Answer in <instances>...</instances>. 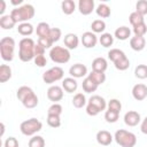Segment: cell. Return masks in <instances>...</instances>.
<instances>
[{
  "instance_id": "15",
  "label": "cell",
  "mask_w": 147,
  "mask_h": 147,
  "mask_svg": "<svg viewBox=\"0 0 147 147\" xmlns=\"http://www.w3.org/2000/svg\"><path fill=\"white\" fill-rule=\"evenodd\" d=\"M63 42H64L65 48H68V49H76L78 47L79 39H78L77 34H75V33H68V34L64 36Z\"/></svg>"
},
{
  "instance_id": "38",
  "label": "cell",
  "mask_w": 147,
  "mask_h": 147,
  "mask_svg": "<svg viewBox=\"0 0 147 147\" xmlns=\"http://www.w3.org/2000/svg\"><path fill=\"white\" fill-rule=\"evenodd\" d=\"M132 31H133L134 36H137V37H144L146 34V32H147V25H146L145 22L144 23H140L138 25H134L133 29H132Z\"/></svg>"
},
{
  "instance_id": "18",
  "label": "cell",
  "mask_w": 147,
  "mask_h": 147,
  "mask_svg": "<svg viewBox=\"0 0 147 147\" xmlns=\"http://www.w3.org/2000/svg\"><path fill=\"white\" fill-rule=\"evenodd\" d=\"M130 46H131V48L133 51L140 52V51H142L145 48L146 40H145L144 37H137V36H134V37L130 38Z\"/></svg>"
},
{
  "instance_id": "19",
  "label": "cell",
  "mask_w": 147,
  "mask_h": 147,
  "mask_svg": "<svg viewBox=\"0 0 147 147\" xmlns=\"http://www.w3.org/2000/svg\"><path fill=\"white\" fill-rule=\"evenodd\" d=\"M114 36H115L118 40L124 41V40H126V39H129V38L131 37V30H130V28H127V26H125V25H122V26H119V28H117V29L115 30Z\"/></svg>"
},
{
  "instance_id": "39",
  "label": "cell",
  "mask_w": 147,
  "mask_h": 147,
  "mask_svg": "<svg viewBox=\"0 0 147 147\" xmlns=\"http://www.w3.org/2000/svg\"><path fill=\"white\" fill-rule=\"evenodd\" d=\"M61 36H62L61 29H59V28H51V31H49V33H48L47 37H48V38L52 40V42L54 44V42H56V41L60 40Z\"/></svg>"
},
{
  "instance_id": "20",
  "label": "cell",
  "mask_w": 147,
  "mask_h": 147,
  "mask_svg": "<svg viewBox=\"0 0 147 147\" xmlns=\"http://www.w3.org/2000/svg\"><path fill=\"white\" fill-rule=\"evenodd\" d=\"M87 102L91 103V105H93V106H95L100 111H102V110H105V109L107 108V102H106V100H105L102 96H100V95H92V96L88 99Z\"/></svg>"
},
{
  "instance_id": "29",
  "label": "cell",
  "mask_w": 147,
  "mask_h": 147,
  "mask_svg": "<svg viewBox=\"0 0 147 147\" xmlns=\"http://www.w3.org/2000/svg\"><path fill=\"white\" fill-rule=\"evenodd\" d=\"M38 96H37V94L36 93H32L31 95H29L26 99H24L23 101H22V105L25 107V108H28V109H32V108H34V107H37L38 106Z\"/></svg>"
},
{
  "instance_id": "37",
  "label": "cell",
  "mask_w": 147,
  "mask_h": 147,
  "mask_svg": "<svg viewBox=\"0 0 147 147\" xmlns=\"http://www.w3.org/2000/svg\"><path fill=\"white\" fill-rule=\"evenodd\" d=\"M29 147H45V139L41 136H33L29 140Z\"/></svg>"
},
{
  "instance_id": "51",
  "label": "cell",
  "mask_w": 147,
  "mask_h": 147,
  "mask_svg": "<svg viewBox=\"0 0 147 147\" xmlns=\"http://www.w3.org/2000/svg\"><path fill=\"white\" fill-rule=\"evenodd\" d=\"M140 131H141L144 134H147V116L141 121V124H140Z\"/></svg>"
},
{
  "instance_id": "31",
  "label": "cell",
  "mask_w": 147,
  "mask_h": 147,
  "mask_svg": "<svg viewBox=\"0 0 147 147\" xmlns=\"http://www.w3.org/2000/svg\"><path fill=\"white\" fill-rule=\"evenodd\" d=\"M72 105L76 108H83L84 106H86L87 101H86L85 95L83 93H76L72 98Z\"/></svg>"
},
{
  "instance_id": "1",
  "label": "cell",
  "mask_w": 147,
  "mask_h": 147,
  "mask_svg": "<svg viewBox=\"0 0 147 147\" xmlns=\"http://www.w3.org/2000/svg\"><path fill=\"white\" fill-rule=\"evenodd\" d=\"M34 46L36 42L33 39L25 37L20 40L18 42V57L22 62H29L34 59Z\"/></svg>"
},
{
  "instance_id": "5",
  "label": "cell",
  "mask_w": 147,
  "mask_h": 147,
  "mask_svg": "<svg viewBox=\"0 0 147 147\" xmlns=\"http://www.w3.org/2000/svg\"><path fill=\"white\" fill-rule=\"evenodd\" d=\"M49 57L54 63L63 64L69 62L71 55L68 48L62 47V46H53L49 51Z\"/></svg>"
},
{
  "instance_id": "47",
  "label": "cell",
  "mask_w": 147,
  "mask_h": 147,
  "mask_svg": "<svg viewBox=\"0 0 147 147\" xmlns=\"http://www.w3.org/2000/svg\"><path fill=\"white\" fill-rule=\"evenodd\" d=\"M86 113H87V115H90V116H96V115H99L101 111H100L95 106H93V105H91V103L87 102V105H86Z\"/></svg>"
},
{
  "instance_id": "25",
  "label": "cell",
  "mask_w": 147,
  "mask_h": 147,
  "mask_svg": "<svg viewBox=\"0 0 147 147\" xmlns=\"http://www.w3.org/2000/svg\"><path fill=\"white\" fill-rule=\"evenodd\" d=\"M95 13H96V15H98L99 17H101V18H108V17L110 16L111 10H110V7H109L107 3H100V5H98V7L95 8Z\"/></svg>"
},
{
  "instance_id": "10",
  "label": "cell",
  "mask_w": 147,
  "mask_h": 147,
  "mask_svg": "<svg viewBox=\"0 0 147 147\" xmlns=\"http://www.w3.org/2000/svg\"><path fill=\"white\" fill-rule=\"evenodd\" d=\"M69 74L72 78H83L84 76L87 75V68L85 64L82 63H75L74 65L70 67L69 69Z\"/></svg>"
},
{
  "instance_id": "24",
  "label": "cell",
  "mask_w": 147,
  "mask_h": 147,
  "mask_svg": "<svg viewBox=\"0 0 147 147\" xmlns=\"http://www.w3.org/2000/svg\"><path fill=\"white\" fill-rule=\"evenodd\" d=\"M11 78V68L8 64L0 65V83H6Z\"/></svg>"
},
{
  "instance_id": "13",
  "label": "cell",
  "mask_w": 147,
  "mask_h": 147,
  "mask_svg": "<svg viewBox=\"0 0 147 147\" xmlns=\"http://www.w3.org/2000/svg\"><path fill=\"white\" fill-rule=\"evenodd\" d=\"M78 10L82 15H90L94 10V1L93 0H79Z\"/></svg>"
},
{
  "instance_id": "46",
  "label": "cell",
  "mask_w": 147,
  "mask_h": 147,
  "mask_svg": "<svg viewBox=\"0 0 147 147\" xmlns=\"http://www.w3.org/2000/svg\"><path fill=\"white\" fill-rule=\"evenodd\" d=\"M3 147H20V144L15 137H8L3 142Z\"/></svg>"
},
{
  "instance_id": "33",
  "label": "cell",
  "mask_w": 147,
  "mask_h": 147,
  "mask_svg": "<svg viewBox=\"0 0 147 147\" xmlns=\"http://www.w3.org/2000/svg\"><path fill=\"white\" fill-rule=\"evenodd\" d=\"M82 87L84 90V92L86 93H92V92H95L98 90V85L92 82L88 77H86L84 80H83V84H82Z\"/></svg>"
},
{
  "instance_id": "17",
  "label": "cell",
  "mask_w": 147,
  "mask_h": 147,
  "mask_svg": "<svg viewBox=\"0 0 147 147\" xmlns=\"http://www.w3.org/2000/svg\"><path fill=\"white\" fill-rule=\"evenodd\" d=\"M77 87H78V83H77V80H76L75 78H72V77H67V78H64L63 82H62V88H63L65 92H68V93H74V92H76Z\"/></svg>"
},
{
  "instance_id": "52",
  "label": "cell",
  "mask_w": 147,
  "mask_h": 147,
  "mask_svg": "<svg viewBox=\"0 0 147 147\" xmlns=\"http://www.w3.org/2000/svg\"><path fill=\"white\" fill-rule=\"evenodd\" d=\"M5 10H6V2L2 0V1H1V8H0V14H1V16H3Z\"/></svg>"
},
{
  "instance_id": "32",
  "label": "cell",
  "mask_w": 147,
  "mask_h": 147,
  "mask_svg": "<svg viewBox=\"0 0 147 147\" xmlns=\"http://www.w3.org/2000/svg\"><path fill=\"white\" fill-rule=\"evenodd\" d=\"M91 29H92V32L94 33H103V31L106 30V23L105 21L102 20H94L91 24Z\"/></svg>"
},
{
  "instance_id": "22",
  "label": "cell",
  "mask_w": 147,
  "mask_h": 147,
  "mask_svg": "<svg viewBox=\"0 0 147 147\" xmlns=\"http://www.w3.org/2000/svg\"><path fill=\"white\" fill-rule=\"evenodd\" d=\"M87 77H88L92 82H94L98 86L101 85V84H103V83L106 82V74H105V72H99V71L92 70V71L88 74Z\"/></svg>"
},
{
  "instance_id": "27",
  "label": "cell",
  "mask_w": 147,
  "mask_h": 147,
  "mask_svg": "<svg viewBox=\"0 0 147 147\" xmlns=\"http://www.w3.org/2000/svg\"><path fill=\"white\" fill-rule=\"evenodd\" d=\"M32 93H34L33 92V90L31 88V87H29V86H21V87H18V90L16 91V96H17V99L22 102L24 99H26L29 95H31Z\"/></svg>"
},
{
  "instance_id": "8",
  "label": "cell",
  "mask_w": 147,
  "mask_h": 147,
  "mask_svg": "<svg viewBox=\"0 0 147 147\" xmlns=\"http://www.w3.org/2000/svg\"><path fill=\"white\" fill-rule=\"evenodd\" d=\"M47 98L53 103H57L63 98V88L57 85H52L47 90Z\"/></svg>"
},
{
  "instance_id": "49",
  "label": "cell",
  "mask_w": 147,
  "mask_h": 147,
  "mask_svg": "<svg viewBox=\"0 0 147 147\" xmlns=\"http://www.w3.org/2000/svg\"><path fill=\"white\" fill-rule=\"evenodd\" d=\"M38 44H40L42 47H45V48H52V46H53V42H52V40L48 38V37H42V38H39L38 39Z\"/></svg>"
},
{
  "instance_id": "23",
  "label": "cell",
  "mask_w": 147,
  "mask_h": 147,
  "mask_svg": "<svg viewBox=\"0 0 147 147\" xmlns=\"http://www.w3.org/2000/svg\"><path fill=\"white\" fill-rule=\"evenodd\" d=\"M16 22L13 20V17L10 15H3L0 17V26L3 30H10L15 26Z\"/></svg>"
},
{
  "instance_id": "40",
  "label": "cell",
  "mask_w": 147,
  "mask_h": 147,
  "mask_svg": "<svg viewBox=\"0 0 147 147\" xmlns=\"http://www.w3.org/2000/svg\"><path fill=\"white\" fill-rule=\"evenodd\" d=\"M129 21H130V23H131L132 26L138 25V24L145 22V21H144V16H141V15L138 14L137 11H133V13L130 14V16H129Z\"/></svg>"
},
{
  "instance_id": "16",
  "label": "cell",
  "mask_w": 147,
  "mask_h": 147,
  "mask_svg": "<svg viewBox=\"0 0 147 147\" xmlns=\"http://www.w3.org/2000/svg\"><path fill=\"white\" fill-rule=\"evenodd\" d=\"M108 68V62L105 57L102 56H99V57H95L92 62V70L94 71H99V72H105Z\"/></svg>"
},
{
  "instance_id": "12",
  "label": "cell",
  "mask_w": 147,
  "mask_h": 147,
  "mask_svg": "<svg viewBox=\"0 0 147 147\" xmlns=\"http://www.w3.org/2000/svg\"><path fill=\"white\" fill-rule=\"evenodd\" d=\"M132 96L137 101H142L147 98V86L145 84H136L132 87Z\"/></svg>"
},
{
  "instance_id": "34",
  "label": "cell",
  "mask_w": 147,
  "mask_h": 147,
  "mask_svg": "<svg viewBox=\"0 0 147 147\" xmlns=\"http://www.w3.org/2000/svg\"><path fill=\"white\" fill-rule=\"evenodd\" d=\"M124 56H126L125 53L122 49H118V48H111L108 52V59L110 61H113V62H116L117 60H119V59H122Z\"/></svg>"
},
{
  "instance_id": "35",
  "label": "cell",
  "mask_w": 147,
  "mask_h": 147,
  "mask_svg": "<svg viewBox=\"0 0 147 147\" xmlns=\"http://www.w3.org/2000/svg\"><path fill=\"white\" fill-rule=\"evenodd\" d=\"M114 65H115V68H116L117 70L124 71V70L129 69V67H130V61H129L127 56H124V57L117 60L116 62H114Z\"/></svg>"
},
{
  "instance_id": "53",
  "label": "cell",
  "mask_w": 147,
  "mask_h": 147,
  "mask_svg": "<svg viewBox=\"0 0 147 147\" xmlns=\"http://www.w3.org/2000/svg\"><path fill=\"white\" fill-rule=\"evenodd\" d=\"M10 2H11V5H14V6H20V5L23 3V0H11ZM20 7H21V6H20Z\"/></svg>"
},
{
  "instance_id": "6",
  "label": "cell",
  "mask_w": 147,
  "mask_h": 147,
  "mask_svg": "<svg viewBox=\"0 0 147 147\" xmlns=\"http://www.w3.org/2000/svg\"><path fill=\"white\" fill-rule=\"evenodd\" d=\"M41 129H42V123L37 118L26 119V121L22 122L20 125V130H21L22 134H24L26 137H31V136L33 137Z\"/></svg>"
},
{
  "instance_id": "28",
  "label": "cell",
  "mask_w": 147,
  "mask_h": 147,
  "mask_svg": "<svg viewBox=\"0 0 147 147\" xmlns=\"http://www.w3.org/2000/svg\"><path fill=\"white\" fill-rule=\"evenodd\" d=\"M49 31H51V28H49L48 23H46V22H40L37 25V28H36V33H37V36L39 38L47 37L48 33H49Z\"/></svg>"
},
{
  "instance_id": "45",
  "label": "cell",
  "mask_w": 147,
  "mask_h": 147,
  "mask_svg": "<svg viewBox=\"0 0 147 147\" xmlns=\"http://www.w3.org/2000/svg\"><path fill=\"white\" fill-rule=\"evenodd\" d=\"M62 110H63V108H62V106H61L60 103H53V105L48 108L47 114H48V115H56V116H61Z\"/></svg>"
},
{
  "instance_id": "14",
  "label": "cell",
  "mask_w": 147,
  "mask_h": 147,
  "mask_svg": "<svg viewBox=\"0 0 147 147\" xmlns=\"http://www.w3.org/2000/svg\"><path fill=\"white\" fill-rule=\"evenodd\" d=\"M95 138H96L98 144H100V145H102V146H109V145L111 144L113 139H114V137L111 136V133L108 132V131H106V130H100V131H98Z\"/></svg>"
},
{
  "instance_id": "42",
  "label": "cell",
  "mask_w": 147,
  "mask_h": 147,
  "mask_svg": "<svg viewBox=\"0 0 147 147\" xmlns=\"http://www.w3.org/2000/svg\"><path fill=\"white\" fill-rule=\"evenodd\" d=\"M136 11L141 16L147 15V0H139L136 3Z\"/></svg>"
},
{
  "instance_id": "7",
  "label": "cell",
  "mask_w": 147,
  "mask_h": 147,
  "mask_svg": "<svg viewBox=\"0 0 147 147\" xmlns=\"http://www.w3.org/2000/svg\"><path fill=\"white\" fill-rule=\"evenodd\" d=\"M63 75H64V71L61 67H53L51 69H48L47 71H45L42 74V80L44 83L46 84H53L55 82H59L63 78Z\"/></svg>"
},
{
  "instance_id": "30",
  "label": "cell",
  "mask_w": 147,
  "mask_h": 147,
  "mask_svg": "<svg viewBox=\"0 0 147 147\" xmlns=\"http://www.w3.org/2000/svg\"><path fill=\"white\" fill-rule=\"evenodd\" d=\"M99 42L102 47L108 48L114 44V37H113V34H110L108 32H103L101 34V37L99 38Z\"/></svg>"
},
{
  "instance_id": "48",
  "label": "cell",
  "mask_w": 147,
  "mask_h": 147,
  "mask_svg": "<svg viewBox=\"0 0 147 147\" xmlns=\"http://www.w3.org/2000/svg\"><path fill=\"white\" fill-rule=\"evenodd\" d=\"M33 61H34V64H36L37 67H39V68H42V67H45V65L47 64V60H46V57H45L44 55H38V56H36V57L33 59Z\"/></svg>"
},
{
  "instance_id": "3",
  "label": "cell",
  "mask_w": 147,
  "mask_h": 147,
  "mask_svg": "<svg viewBox=\"0 0 147 147\" xmlns=\"http://www.w3.org/2000/svg\"><path fill=\"white\" fill-rule=\"evenodd\" d=\"M15 40L11 37H3L0 40V55L6 62H10L14 59Z\"/></svg>"
},
{
  "instance_id": "36",
  "label": "cell",
  "mask_w": 147,
  "mask_h": 147,
  "mask_svg": "<svg viewBox=\"0 0 147 147\" xmlns=\"http://www.w3.org/2000/svg\"><path fill=\"white\" fill-rule=\"evenodd\" d=\"M134 76L139 79H146L147 78V65L138 64L134 69Z\"/></svg>"
},
{
  "instance_id": "54",
  "label": "cell",
  "mask_w": 147,
  "mask_h": 147,
  "mask_svg": "<svg viewBox=\"0 0 147 147\" xmlns=\"http://www.w3.org/2000/svg\"><path fill=\"white\" fill-rule=\"evenodd\" d=\"M0 126H1V133H0V136L2 137L3 133H5V124L3 123H0Z\"/></svg>"
},
{
  "instance_id": "26",
  "label": "cell",
  "mask_w": 147,
  "mask_h": 147,
  "mask_svg": "<svg viewBox=\"0 0 147 147\" xmlns=\"http://www.w3.org/2000/svg\"><path fill=\"white\" fill-rule=\"evenodd\" d=\"M61 9L65 15H71L76 10V3L74 0H64L61 3Z\"/></svg>"
},
{
  "instance_id": "21",
  "label": "cell",
  "mask_w": 147,
  "mask_h": 147,
  "mask_svg": "<svg viewBox=\"0 0 147 147\" xmlns=\"http://www.w3.org/2000/svg\"><path fill=\"white\" fill-rule=\"evenodd\" d=\"M33 31H34V28H33V25H32L31 23H29V22L21 23V24H18V26H17V32H18L20 34L24 36V38L28 37V36H31V34L33 33Z\"/></svg>"
},
{
  "instance_id": "44",
  "label": "cell",
  "mask_w": 147,
  "mask_h": 147,
  "mask_svg": "<svg viewBox=\"0 0 147 147\" xmlns=\"http://www.w3.org/2000/svg\"><path fill=\"white\" fill-rule=\"evenodd\" d=\"M47 124L51 126V127H60L61 125V118L60 116H56V115H48L47 116Z\"/></svg>"
},
{
  "instance_id": "9",
  "label": "cell",
  "mask_w": 147,
  "mask_h": 147,
  "mask_svg": "<svg viewBox=\"0 0 147 147\" xmlns=\"http://www.w3.org/2000/svg\"><path fill=\"white\" fill-rule=\"evenodd\" d=\"M82 44L85 48H93L96 46V42H98V37L94 32L92 31H86L83 33L82 36Z\"/></svg>"
},
{
  "instance_id": "43",
  "label": "cell",
  "mask_w": 147,
  "mask_h": 147,
  "mask_svg": "<svg viewBox=\"0 0 147 147\" xmlns=\"http://www.w3.org/2000/svg\"><path fill=\"white\" fill-rule=\"evenodd\" d=\"M118 117H119V114L116 113V111H113V110L108 109L105 113V119L108 123H116L118 121Z\"/></svg>"
},
{
  "instance_id": "41",
  "label": "cell",
  "mask_w": 147,
  "mask_h": 147,
  "mask_svg": "<svg viewBox=\"0 0 147 147\" xmlns=\"http://www.w3.org/2000/svg\"><path fill=\"white\" fill-rule=\"evenodd\" d=\"M107 107H108L109 110H113V111H116V113L119 114V111H121V109H122V103H121V101L117 100V99H111V100L108 101Z\"/></svg>"
},
{
  "instance_id": "11",
  "label": "cell",
  "mask_w": 147,
  "mask_h": 147,
  "mask_svg": "<svg viewBox=\"0 0 147 147\" xmlns=\"http://www.w3.org/2000/svg\"><path fill=\"white\" fill-rule=\"evenodd\" d=\"M141 122L140 114L136 110H129L124 115V123L127 126H137Z\"/></svg>"
},
{
  "instance_id": "50",
  "label": "cell",
  "mask_w": 147,
  "mask_h": 147,
  "mask_svg": "<svg viewBox=\"0 0 147 147\" xmlns=\"http://www.w3.org/2000/svg\"><path fill=\"white\" fill-rule=\"evenodd\" d=\"M45 51H46V48L45 47H42L40 44H36V46H34V55L36 56H38V55H44L45 54ZM34 56V57H36Z\"/></svg>"
},
{
  "instance_id": "4",
  "label": "cell",
  "mask_w": 147,
  "mask_h": 147,
  "mask_svg": "<svg viewBox=\"0 0 147 147\" xmlns=\"http://www.w3.org/2000/svg\"><path fill=\"white\" fill-rule=\"evenodd\" d=\"M115 141L121 147H134L137 144V137L134 133L126 131V130H117L114 136Z\"/></svg>"
},
{
  "instance_id": "2",
  "label": "cell",
  "mask_w": 147,
  "mask_h": 147,
  "mask_svg": "<svg viewBox=\"0 0 147 147\" xmlns=\"http://www.w3.org/2000/svg\"><path fill=\"white\" fill-rule=\"evenodd\" d=\"M34 7L30 3H24L21 7H16L10 11V16L16 23H24L34 16Z\"/></svg>"
}]
</instances>
